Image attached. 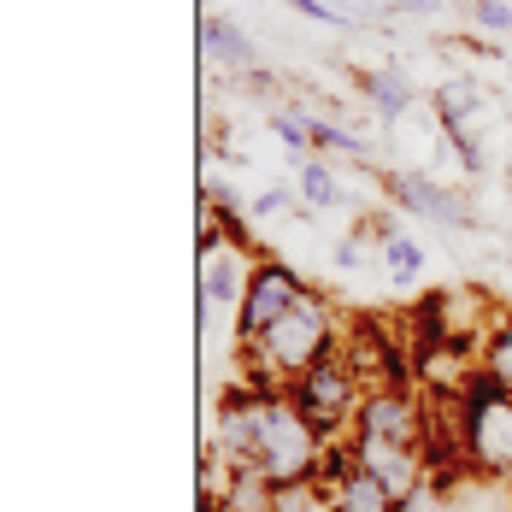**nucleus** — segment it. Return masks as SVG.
<instances>
[{"instance_id": "nucleus-18", "label": "nucleus", "mask_w": 512, "mask_h": 512, "mask_svg": "<svg viewBox=\"0 0 512 512\" xmlns=\"http://www.w3.org/2000/svg\"><path fill=\"white\" fill-rule=\"evenodd\" d=\"M401 512H460V489H448V483L424 477L407 501H401Z\"/></svg>"}, {"instance_id": "nucleus-2", "label": "nucleus", "mask_w": 512, "mask_h": 512, "mask_svg": "<svg viewBox=\"0 0 512 512\" xmlns=\"http://www.w3.org/2000/svg\"><path fill=\"white\" fill-rule=\"evenodd\" d=\"M460 442L471 477L489 483H512V395L495 377H471V389L460 395Z\"/></svg>"}, {"instance_id": "nucleus-10", "label": "nucleus", "mask_w": 512, "mask_h": 512, "mask_svg": "<svg viewBox=\"0 0 512 512\" xmlns=\"http://www.w3.org/2000/svg\"><path fill=\"white\" fill-rule=\"evenodd\" d=\"M201 53H206V65H218V71H230V77H259L254 36H248L236 18H224V12L201 18Z\"/></svg>"}, {"instance_id": "nucleus-4", "label": "nucleus", "mask_w": 512, "mask_h": 512, "mask_svg": "<svg viewBox=\"0 0 512 512\" xmlns=\"http://www.w3.org/2000/svg\"><path fill=\"white\" fill-rule=\"evenodd\" d=\"M324 436L307 412L289 401V389H277L271 401V418H265V436H259V454H254V471H265L271 483H295V477H318L324 465Z\"/></svg>"}, {"instance_id": "nucleus-14", "label": "nucleus", "mask_w": 512, "mask_h": 512, "mask_svg": "<svg viewBox=\"0 0 512 512\" xmlns=\"http://www.w3.org/2000/svg\"><path fill=\"white\" fill-rule=\"evenodd\" d=\"M477 365H483V377H495V383L512 395V312H501V318H495V330L483 336Z\"/></svg>"}, {"instance_id": "nucleus-23", "label": "nucleus", "mask_w": 512, "mask_h": 512, "mask_svg": "<svg viewBox=\"0 0 512 512\" xmlns=\"http://www.w3.org/2000/svg\"><path fill=\"white\" fill-rule=\"evenodd\" d=\"M359 265H365V242H354V236H342V242H336V271H348V277H354Z\"/></svg>"}, {"instance_id": "nucleus-24", "label": "nucleus", "mask_w": 512, "mask_h": 512, "mask_svg": "<svg viewBox=\"0 0 512 512\" xmlns=\"http://www.w3.org/2000/svg\"><path fill=\"white\" fill-rule=\"evenodd\" d=\"M442 6H448V0H395V12H401V18H436Z\"/></svg>"}, {"instance_id": "nucleus-13", "label": "nucleus", "mask_w": 512, "mask_h": 512, "mask_svg": "<svg viewBox=\"0 0 512 512\" xmlns=\"http://www.w3.org/2000/svg\"><path fill=\"white\" fill-rule=\"evenodd\" d=\"M295 195H301V212H342L348 206V189L336 183V171L318 154L295 159Z\"/></svg>"}, {"instance_id": "nucleus-6", "label": "nucleus", "mask_w": 512, "mask_h": 512, "mask_svg": "<svg viewBox=\"0 0 512 512\" xmlns=\"http://www.w3.org/2000/svg\"><path fill=\"white\" fill-rule=\"evenodd\" d=\"M307 295V277L295 271V265H283V259L259 254L254 259V277H248V295H242V307H236V342H254L265 336L283 312L295 307Z\"/></svg>"}, {"instance_id": "nucleus-20", "label": "nucleus", "mask_w": 512, "mask_h": 512, "mask_svg": "<svg viewBox=\"0 0 512 512\" xmlns=\"http://www.w3.org/2000/svg\"><path fill=\"white\" fill-rule=\"evenodd\" d=\"M465 12H471L483 30H495V36H512V6H507V0H465Z\"/></svg>"}, {"instance_id": "nucleus-8", "label": "nucleus", "mask_w": 512, "mask_h": 512, "mask_svg": "<svg viewBox=\"0 0 512 512\" xmlns=\"http://www.w3.org/2000/svg\"><path fill=\"white\" fill-rule=\"evenodd\" d=\"M348 454H354L359 471H371L395 501H407L412 489L430 477V465L418 448H395V442H371V436H348Z\"/></svg>"}, {"instance_id": "nucleus-22", "label": "nucleus", "mask_w": 512, "mask_h": 512, "mask_svg": "<svg viewBox=\"0 0 512 512\" xmlns=\"http://www.w3.org/2000/svg\"><path fill=\"white\" fill-rule=\"evenodd\" d=\"M448 142H454V154H460L465 171H483V148H477V136H471V130H448Z\"/></svg>"}, {"instance_id": "nucleus-19", "label": "nucleus", "mask_w": 512, "mask_h": 512, "mask_svg": "<svg viewBox=\"0 0 512 512\" xmlns=\"http://www.w3.org/2000/svg\"><path fill=\"white\" fill-rule=\"evenodd\" d=\"M383 265H389V277H395V283H412V277L424 271V248H418L412 236H395V242L383 248Z\"/></svg>"}, {"instance_id": "nucleus-21", "label": "nucleus", "mask_w": 512, "mask_h": 512, "mask_svg": "<svg viewBox=\"0 0 512 512\" xmlns=\"http://www.w3.org/2000/svg\"><path fill=\"white\" fill-rule=\"evenodd\" d=\"M289 206H301V195H295L289 183H277V189H265V195H254V218H283Z\"/></svg>"}, {"instance_id": "nucleus-3", "label": "nucleus", "mask_w": 512, "mask_h": 512, "mask_svg": "<svg viewBox=\"0 0 512 512\" xmlns=\"http://www.w3.org/2000/svg\"><path fill=\"white\" fill-rule=\"evenodd\" d=\"M289 401L318 424L324 442H348L354 436V418H359V401H365V377L354 371V359L336 348V354L318 359L307 377L289 383Z\"/></svg>"}, {"instance_id": "nucleus-16", "label": "nucleus", "mask_w": 512, "mask_h": 512, "mask_svg": "<svg viewBox=\"0 0 512 512\" xmlns=\"http://www.w3.org/2000/svg\"><path fill=\"white\" fill-rule=\"evenodd\" d=\"M318 154H330V159H371V142L359 136L354 124H330V118H318Z\"/></svg>"}, {"instance_id": "nucleus-17", "label": "nucleus", "mask_w": 512, "mask_h": 512, "mask_svg": "<svg viewBox=\"0 0 512 512\" xmlns=\"http://www.w3.org/2000/svg\"><path fill=\"white\" fill-rule=\"evenodd\" d=\"M271 512H330V489L318 477H295V483H277V507Z\"/></svg>"}, {"instance_id": "nucleus-12", "label": "nucleus", "mask_w": 512, "mask_h": 512, "mask_svg": "<svg viewBox=\"0 0 512 512\" xmlns=\"http://www.w3.org/2000/svg\"><path fill=\"white\" fill-rule=\"evenodd\" d=\"M330 512H401V501H395L371 471L348 465V471L330 483Z\"/></svg>"}, {"instance_id": "nucleus-7", "label": "nucleus", "mask_w": 512, "mask_h": 512, "mask_svg": "<svg viewBox=\"0 0 512 512\" xmlns=\"http://www.w3.org/2000/svg\"><path fill=\"white\" fill-rule=\"evenodd\" d=\"M389 201L412 212V218H430V224H442V230H471L477 218H471V201H465L454 183H436L430 171H395L389 177Z\"/></svg>"}, {"instance_id": "nucleus-5", "label": "nucleus", "mask_w": 512, "mask_h": 512, "mask_svg": "<svg viewBox=\"0 0 512 512\" xmlns=\"http://www.w3.org/2000/svg\"><path fill=\"white\" fill-rule=\"evenodd\" d=\"M424 430H430V401H424L412 383H395V389H365L359 418H354V436L395 442V448H418V454H424Z\"/></svg>"}, {"instance_id": "nucleus-9", "label": "nucleus", "mask_w": 512, "mask_h": 512, "mask_svg": "<svg viewBox=\"0 0 512 512\" xmlns=\"http://www.w3.org/2000/svg\"><path fill=\"white\" fill-rule=\"evenodd\" d=\"M254 259L236 236L224 242V248H212L201 254V312L212 307H242V295H248V277H254Z\"/></svg>"}, {"instance_id": "nucleus-1", "label": "nucleus", "mask_w": 512, "mask_h": 512, "mask_svg": "<svg viewBox=\"0 0 512 512\" xmlns=\"http://www.w3.org/2000/svg\"><path fill=\"white\" fill-rule=\"evenodd\" d=\"M342 336H348V324H342L336 301H330L324 289H312V283H307V295L283 312L265 336L236 342L242 383H254V389H289V383H295V377H307L324 354H336V348H342Z\"/></svg>"}, {"instance_id": "nucleus-15", "label": "nucleus", "mask_w": 512, "mask_h": 512, "mask_svg": "<svg viewBox=\"0 0 512 512\" xmlns=\"http://www.w3.org/2000/svg\"><path fill=\"white\" fill-rule=\"evenodd\" d=\"M483 106V95L465 83V77H448L442 89H436V112H442V124L448 130H471V112Z\"/></svg>"}, {"instance_id": "nucleus-11", "label": "nucleus", "mask_w": 512, "mask_h": 512, "mask_svg": "<svg viewBox=\"0 0 512 512\" xmlns=\"http://www.w3.org/2000/svg\"><path fill=\"white\" fill-rule=\"evenodd\" d=\"M354 89H359V101L371 106L377 118H407L412 101H418V89H412V77L407 71H395V65H377V71H359L354 77Z\"/></svg>"}]
</instances>
